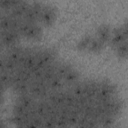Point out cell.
Masks as SVG:
<instances>
[{
  "instance_id": "8992f818",
  "label": "cell",
  "mask_w": 128,
  "mask_h": 128,
  "mask_svg": "<svg viewBox=\"0 0 128 128\" xmlns=\"http://www.w3.org/2000/svg\"><path fill=\"white\" fill-rule=\"evenodd\" d=\"M100 103L102 104L106 114H109L115 117L123 111V108L125 105L123 99L117 98V97H113L105 102H100Z\"/></svg>"
},
{
  "instance_id": "7402d4cb",
  "label": "cell",
  "mask_w": 128,
  "mask_h": 128,
  "mask_svg": "<svg viewBox=\"0 0 128 128\" xmlns=\"http://www.w3.org/2000/svg\"><path fill=\"white\" fill-rule=\"evenodd\" d=\"M55 125L56 128H71L66 117V113L59 112L55 118Z\"/></svg>"
},
{
  "instance_id": "4fadbf2b",
  "label": "cell",
  "mask_w": 128,
  "mask_h": 128,
  "mask_svg": "<svg viewBox=\"0 0 128 128\" xmlns=\"http://www.w3.org/2000/svg\"><path fill=\"white\" fill-rule=\"evenodd\" d=\"M14 21L15 19L8 12L1 13L0 14V32L14 30Z\"/></svg>"
},
{
  "instance_id": "9a60e30c",
  "label": "cell",
  "mask_w": 128,
  "mask_h": 128,
  "mask_svg": "<svg viewBox=\"0 0 128 128\" xmlns=\"http://www.w3.org/2000/svg\"><path fill=\"white\" fill-rule=\"evenodd\" d=\"M64 85H68V86H72L76 83H78L80 81V73L77 69H75L74 67H72L62 78Z\"/></svg>"
},
{
  "instance_id": "277c9868",
  "label": "cell",
  "mask_w": 128,
  "mask_h": 128,
  "mask_svg": "<svg viewBox=\"0 0 128 128\" xmlns=\"http://www.w3.org/2000/svg\"><path fill=\"white\" fill-rule=\"evenodd\" d=\"M47 83L42 80H32L29 84V93L36 99H46L49 93Z\"/></svg>"
},
{
  "instance_id": "7a4b0ae2",
  "label": "cell",
  "mask_w": 128,
  "mask_h": 128,
  "mask_svg": "<svg viewBox=\"0 0 128 128\" xmlns=\"http://www.w3.org/2000/svg\"><path fill=\"white\" fill-rule=\"evenodd\" d=\"M17 32L21 37H25L31 40H36L42 35V27L39 23H28L24 20L21 21Z\"/></svg>"
},
{
  "instance_id": "30bf717a",
  "label": "cell",
  "mask_w": 128,
  "mask_h": 128,
  "mask_svg": "<svg viewBox=\"0 0 128 128\" xmlns=\"http://www.w3.org/2000/svg\"><path fill=\"white\" fill-rule=\"evenodd\" d=\"M23 52H24V48L16 45L14 47H11V48L7 49V53L4 56L8 61H10L14 65H16L17 68H18V66L20 65L22 56H23Z\"/></svg>"
},
{
  "instance_id": "f1b7e54d",
  "label": "cell",
  "mask_w": 128,
  "mask_h": 128,
  "mask_svg": "<svg viewBox=\"0 0 128 128\" xmlns=\"http://www.w3.org/2000/svg\"><path fill=\"white\" fill-rule=\"evenodd\" d=\"M0 128H7L6 122H5L3 119H1V118H0Z\"/></svg>"
},
{
  "instance_id": "6da1fadb",
  "label": "cell",
  "mask_w": 128,
  "mask_h": 128,
  "mask_svg": "<svg viewBox=\"0 0 128 128\" xmlns=\"http://www.w3.org/2000/svg\"><path fill=\"white\" fill-rule=\"evenodd\" d=\"M117 87L114 83L110 82L109 80L102 79L99 80V87L96 94V101L97 102H105L113 97L116 96Z\"/></svg>"
},
{
  "instance_id": "ffe728a7",
  "label": "cell",
  "mask_w": 128,
  "mask_h": 128,
  "mask_svg": "<svg viewBox=\"0 0 128 128\" xmlns=\"http://www.w3.org/2000/svg\"><path fill=\"white\" fill-rule=\"evenodd\" d=\"M72 64L68 63V62H58L56 63V68H55V72L56 75L59 76L60 78H63V76L72 68Z\"/></svg>"
},
{
  "instance_id": "484cf974",
  "label": "cell",
  "mask_w": 128,
  "mask_h": 128,
  "mask_svg": "<svg viewBox=\"0 0 128 128\" xmlns=\"http://www.w3.org/2000/svg\"><path fill=\"white\" fill-rule=\"evenodd\" d=\"M29 118H27V117H25V116H21V115H18V114H13L12 113V115L10 116V118H9V121L15 126V125H17V124H19V123H21V122H23V121H25V120H28Z\"/></svg>"
},
{
  "instance_id": "5bb4252c",
  "label": "cell",
  "mask_w": 128,
  "mask_h": 128,
  "mask_svg": "<svg viewBox=\"0 0 128 128\" xmlns=\"http://www.w3.org/2000/svg\"><path fill=\"white\" fill-rule=\"evenodd\" d=\"M36 99L30 94V93H26V94H22V95H18V98L16 100V103L21 105L22 107H24L25 109H27L28 111H31L36 103Z\"/></svg>"
},
{
  "instance_id": "2e32d148",
  "label": "cell",
  "mask_w": 128,
  "mask_h": 128,
  "mask_svg": "<svg viewBox=\"0 0 128 128\" xmlns=\"http://www.w3.org/2000/svg\"><path fill=\"white\" fill-rule=\"evenodd\" d=\"M98 123L99 128H114L116 126V117L105 114L98 120Z\"/></svg>"
},
{
  "instance_id": "d4e9b609",
  "label": "cell",
  "mask_w": 128,
  "mask_h": 128,
  "mask_svg": "<svg viewBox=\"0 0 128 128\" xmlns=\"http://www.w3.org/2000/svg\"><path fill=\"white\" fill-rule=\"evenodd\" d=\"M17 0H0V10L3 12H9L10 9L15 5Z\"/></svg>"
},
{
  "instance_id": "8fae6325",
  "label": "cell",
  "mask_w": 128,
  "mask_h": 128,
  "mask_svg": "<svg viewBox=\"0 0 128 128\" xmlns=\"http://www.w3.org/2000/svg\"><path fill=\"white\" fill-rule=\"evenodd\" d=\"M30 2L27 1H22V0H17L15 5L10 9V11L8 12L14 19H23V16L26 12V10L28 9Z\"/></svg>"
},
{
  "instance_id": "cb8c5ba5",
  "label": "cell",
  "mask_w": 128,
  "mask_h": 128,
  "mask_svg": "<svg viewBox=\"0 0 128 128\" xmlns=\"http://www.w3.org/2000/svg\"><path fill=\"white\" fill-rule=\"evenodd\" d=\"M115 52H116V55L119 58H122V59L126 58L127 57V52H128V42L125 41L122 44L115 47Z\"/></svg>"
},
{
  "instance_id": "603a6c76",
  "label": "cell",
  "mask_w": 128,
  "mask_h": 128,
  "mask_svg": "<svg viewBox=\"0 0 128 128\" xmlns=\"http://www.w3.org/2000/svg\"><path fill=\"white\" fill-rule=\"evenodd\" d=\"M43 124V118L38 116H32L27 121L25 128H42Z\"/></svg>"
},
{
  "instance_id": "4316f807",
  "label": "cell",
  "mask_w": 128,
  "mask_h": 128,
  "mask_svg": "<svg viewBox=\"0 0 128 128\" xmlns=\"http://www.w3.org/2000/svg\"><path fill=\"white\" fill-rule=\"evenodd\" d=\"M86 127L87 128H99L98 119H95V118H87V120H86Z\"/></svg>"
},
{
  "instance_id": "f546056e",
  "label": "cell",
  "mask_w": 128,
  "mask_h": 128,
  "mask_svg": "<svg viewBox=\"0 0 128 128\" xmlns=\"http://www.w3.org/2000/svg\"><path fill=\"white\" fill-rule=\"evenodd\" d=\"M4 92H2V91H0V106L3 104V102H4V94H3Z\"/></svg>"
},
{
  "instance_id": "44dd1931",
  "label": "cell",
  "mask_w": 128,
  "mask_h": 128,
  "mask_svg": "<svg viewBox=\"0 0 128 128\" xmlns=\"http://www.w3.org/2000/svg\"><path fill=\"white\" fill-rule=\"evenodd\" d=\"M93 36L90 35V34H86L84 35L83 37H81L77 43H76V48L79 50V51H87L88 49V46L90 44V41L92 40Z\"/></svg>"
},
{
  "instance_id": "ac0fdd59",
  "label": "cell",
  "mask_w": 128,
  "mask_h": 128,
  "mask_svg": "<svg viewBox=\"0 0 128 128\" xmlns=\"http://www.w3.org/2000/svg\"><path fill=\"white\" fill-rule=\"evenodd\" d=\"M11 78H12V74L10 72L7 71L0 72V91L4 92L7 88H10Z\"/></svg>"
},
{
  "instance_id": "5b68a950",
  "label": "cell",
  "mask_w": 128,
  "mask_h": 128,
  "mask_svg": "<svg viewBox=\"0 0 128 128\" xmlns=\"http://www.w3.org/2000/svg\"><path fill=\"white\" fill-rule=\"evenodd\" d=\"M43 6H44V3L41 1L30 2L28 9L26 10L23 16V20L28 23H39V16Z\"/></svg>"
},
{
  "instance_id": "3957f363",
  "label": "cell",
  "mask_w": 128,
  "mask_h": 128,
  "mask_svg": "<svg viewBox=\"0 0 128 128\" xmlns=\"http://www.w3.org/2000/svg\"><path fill=\"white\" fill-rule=\"evenodd\" d=\"M127 37H128V30H127V21H125L122 25L112 28V32H111V36L109 39V44L112 47H117L118 45L122 44L123 42L127 41Z\"/></svg>"
},
{
  "instance_id": "e0dca14e",
  "label": "cell",
  "mask_w": 128,
  "mask_h": 128,
  "mask_svg": "<svg viewBox=\"0 0 128 128\" xmlns=\"http://www.w3.org/2000/svg\"><path fill=\"white\" fill-rule=\"evenodd\" d=\"M47 86L50 91H59L64 88V82H63L62 78L55 75L47 82Z\"/></svg>"
},
{
  "instance_id": "4dcf8cb0",
  "label": "cell",
  "mask_w": 128,
  "mask_h": 128,
  "mask_svg": "<svg viewBox=\"0 0 128 128\" xmlns=\"http://www.w3.org/2000/svg\"><path fill=\"white\" fill-rule=\"evenodd\" d=\"M2 49H3V46H2V44L0 43V55H1V52H2Z\"/></svg>"
},
{
  "instance_id": "7c38bea8",
  "label": "cell",
  "mask_w": 128,
  "mask_h": 128,
  "mask_svg": "<svg viewBox=\"0 0 128 128\" xmlns=\"http://www.w3.org/2000/svg\"><path fill=\"white\" fill-rule=\"evenodd\" d=\"M111 32H112V28L110 25L106 24V23H102L100 24L95 31V37L97 39H99L101 42H103L104 44L109 42L110 36H111Z\"/></svg>"
},
{
  "instance_id": "ba28073f",
  "label": "cell",
  "mask_w": 128,
  "mask_h": 128,
  "mask_svg": "<svg viewBox=\"0 0 128 128\" xmlns=\"http://www.w3.org/2000/svg\"><path fill=\"white\" fill-rule=\"evenodd\" d=\"M83 90H84V97L90 101L93 102L96 99V94L99 87V80L95 79H87L82 81Z\"/></svg>"
},
{
  "instance_id": "9c48e42d",
  "label": "cell",
  "mask_w": 128,
  "mask_h": 128,
  "mask_svg": "<svg viewBox=\"0 0 128 128\" xmlns=\"http://www.w3.org/2000/svg\"><path fill=\"white\" fill-rule=\"evenodd\" d=\"M20 37H21L20 34L14 30L0 32V43L2 44L3 47H6L7 49H9L11 47L18 45Z\"/></svg>"
},
{
  "instance_id": "d6986e66",
  "label": "cell",
  "mask_w": 128,
  "mask_h": 128,
  "mask_svg": "<svg viewBox=\"0 0 128 128\" xmlns=\"http://www.w3.org/2000/svg\"><path fill=\"white\" fill-rule=\"evenodd\" d=\"M105 44L103 42H101L99 39H97L95 36H93L92 40L90 41V44L88 46V49L87 51L91 52V53H99L103 50Z\"/></svg>"
},
{
  "instance_id": "52a82bcc",
  "label": "cell",
  "mask_w": 128,
  "mask_h": 128,
  "mask_svg": "<svg viewBox=\"0 0 128 128\" xmlns=\"http://www.w3.org/2000/svg\"><path fill=\"white\" fill-rule=\"evenodd\" d=\"M56 19V10L55 7L52 6L51 4L44 3V6L41 10L40 16H39V22L42 25L45 26H50L54 23Z\"/></svg>"
},
{
  "instance_id": "1f68e13d",
  "label": "cell",
  "mask_w": 128,
  "mask_h": 128,
  "mask_svg": "<svg viewBox=\"0 0 128 128\" xmlns=\"http://www.w3.org/2000/svg\"><path fill=\"white\" fill-rule=\"evenodd\" d=\"M0 112H1V109H0Z\"/></svg>"
},
{
  "instance_id": "83f0119b",
  "label": "cell",
  "mask_w": 128,
  "mask_h": 128,
  "mask_svg": "<svg viewBox=\"0 0 128 128\" xmlns=\"http://www.w3.org/2000/svg\"><path fill=\"white\" fill-rule=\"evenodd\" d=\"M6 71V66H5V57L0 55V72Z\"/></svg>"
}]
</instances>
